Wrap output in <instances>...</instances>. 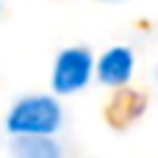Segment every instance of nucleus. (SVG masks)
<instances>
[{"instance_id": "1", "label": "nucleus", "mask_w": 158, "mask_h": 158, "mask_svg": "<svg viewBox=\"0 0 158 158\" xmlns=\"http://www.w3.org/2000/svg\"><path fill=\"white\" fill-rule=\"evenodd\" d=\"M64 111L53 94H28L19 97L6 114V131L17 136H53L61 128Z\"/></svg>"}, {"instance_id": "2", "label": "nucleus", "mask_w": 158, "mask_h": 158, "mask_svg": "<svg viewBox=\"0 0 158 158\" xmlns=\"http://www.w3.org/2000/svg\"><path fill=\"white\" fill-rule=\"evenodd\" d=\"M94 75V58L86 47H67L58 53L53 64V92L56 94H75L89 86Z\"/></svg>"}, {"instance_id": "3", "label": "nucleus", "mask_w": 158, "mask_h": 158, "mask_svg": "<svg viewBox=\"0 0 158 158\" xmlns=\"http://www.w3.org/2000/svg\"><path fill=\"white\" fill-rule=\"evenodd\" d=\"M94 75L103 86H125L133 75V53L128 47H108L94 61Z\"/></svg>"}, {"instance_id": "4", "label": "nucleus", "mask_w": 158, "mask_h": 158, "mask_svg": "<svg viewBox=\"0 0 158 158\" xmlns=\"http://www.w3.org/2000/svg\"><path fill=\"white\" fill-rule=\"evenodd\" d=\"M11 158H64L53 136H17L11 139Z\"/></svg>"}]
</instances>
